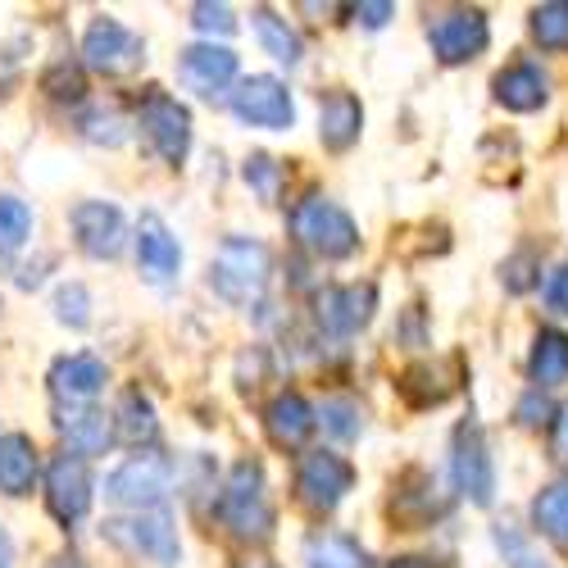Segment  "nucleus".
Here are the masks:
<instances>
[{"label": "nucleus", "mask_w": 568, "mask_h": 568, "mask_svg": "<svg viewBox=\"0 0 568 568\" xmlns=\"http://www.w3.org/2000/svg\"><path fill=\"white\" fill-rule=\"evenodd\" d=\"M268 277H273V255L264 242H255V236H223L214 260H210L214 296L236 305V310L260 305L268 292Z\"/></svg>", "instance_id": "obj_1"}, {"label": "nucleus", "mask_w": 568, "mask_h": 568, "mask_svg": "<svg viewBox=\"0 0 568 568\" xmlns=\"http://www.w3.org/2000/svg\"><path fill=\"white\" fill-rule=\"evenodd\" d=\"M214 514L236 541H264L273 532V505H268V491H264L260 459H236L227 468L223 491L214 500Z\"/></svg>", "instance_id": "obj_2"}, {"label": "nucleus", "mask_w": 568, "mask_h": 568, "mask_svg": "<svg viewBox=\"0 0 568 568\" xmlns=\"http://www.w3.org/2000/svg\"><path fill=\"white\" fill-rule=\"evenodd\" d=\"M292 232H296V242L318 255V260H351L359 251V227L355 219L333 205L327 196H305L296 210H292Z\"/></svg>", "instance_id": "obj_3"}, {"label": "nucleus", "mask_w": 568, "mask_h": 568, "mask_svg": "<svg viewBox=\"0 0 568 568\" xmlns=\"http://www.w3.org/2000/svg\"><path fill=\"white\" fill-rule=\"evenodd\" d=\"M169 483H173V464L160 450H136L105 478V496L141 514V509H160V500L169 496Z\"/></svg>", "instance_id": "obj_4"}, {"label": "nucleus", "mask_w": 568, "mask_h": 568, "mask_svg": "<svg viewBox=\"0 0 568 568\" xmlns=\"http://www.w3.org/2000/svg\"><path fill=\"white\" fill-rule=\"evenodd\" d=\"M136 128H141V136L151 141V151L173 169L186 160V151H192V114H186V105L173 101L169 91H160V87H151L146 97H141Z\"/></svg>", "instance_id": "obj_5"}, {"label": "nucleus", "mask_w": 568, "mask_h": 568, "mask_svg": "<svg viewBox=\"0 0 568 568\" xmlns=\"http://www.w3.org/2000/svg\"><path fill=\"white\" fill-rule=\"evenodd\" d=\"M82 64L91 73H105V78H128L146 64V41H141L132 28H123L119 19L101 14L82 32Z\"/></svg>", "instance_id": "obj_6"}, {"label": "nucleus", "mask_w": 568, "mask_h": 568, "mask_svg": "<svg viewBox=\"0 0 568 568\" xmlns=\"http://www.w3.org/2000/svg\"><path fill=\"white\" fill-rule=\"evenodd\" d=\"M105 537L141 559H151L160 568H178L182 564V541H178V528L164 509H141V514H128V518H110L105 524Z\"/></svg>", "instance_id": "obj_7"}, {"label": "nucleus", "mask_w": 568, "mask_h": 568, "mask_svg": "<svg viewBox=\"0 0 568 568\" xmlns=\"http://www.w3.org/2000/svg\"><path fill=\"white\" fill-rule=\"evenodd\" d=\"M232 114L242 119L246 128H264V132H287L296 123V105H292V91L287 82H277L268 73H251L236 82V91L227 97Z\"/></svg>", "instance_id": "obj_8"}, {"label": "nucleus", "mask_w": 568, "mask_h": 568, "mask_svg": "<svg viewBox=\"0 0 568 568\" xmlns=\"http://www.w3.org/2000/svg\"><path fill=\"white\" fill-rule=\"evenodd\" d=\"M450 473H455V487L473 500V505H491L496 496V464H491V450H487V437L473 418H464L455 428V442H450Z\"/></svg>", "instance_id": "obj_9"}, {"label": "nucleus", "mask_w": 568, "mask_h": 568, "mask_svg": "<svg viewBox=\"0 0 568 568\" xmlns=\"http://www.w3.org/2000/svg\"><path fill=\"white\" fill-rule=\"evenodd\" d=\"M351 487H355V468L337 450H310V455H301V464H296V496L310 509H318V514L337 509Z\"/></svg>", "instance_id": "obj_10"}, {"label": "nucleus", "mask_w": 568, "mask_h": 568, "mask_svg": "<svg viewBox=\"0 0 568 568\" xmlns=\"http://www.w3.org/2000/svg\"><path fill=\"white\" fill-rule=\"evenodd\" d=\"M428 41H433V55L442 64H468L487 51L491 28L483 10H446L428 23Z\"/></svg>", "instance_id": "obj_11"}, {"label": "nucleus", "mask_w": 568, "mask_h": 568, "mask_svg": "<svg viewBox=\"0 0 568 568\" xmlns=\"http://www.w3.org/2000/svg\"><path fill=\"white\" fill-rule=\"evenodd\" d=\"M45 505H51V514L64 528H73L87 518V509H91V468H87L82 455L64 450V455L51 459V468H45Z\"/></svg>", "instance_id": "obj_12"}, {"label": "nucleus", "mask_w": 568, "mask_h": 568, "mask_svg": "<svg viewBox=\"0 0 568 568\" xmlns=\"http://www.w3.org/2000/svg\"><path fill=\"white\" fill-rule=\"evenodd\" d=\"M73 236H78V251L91 260H119L123 242H128V223L119 214V205L110 201H78L73 205Z\"/></svg>", "instance_id": "obj_13"}, {"label": "nucleus", "mask_w": 568, "mask_h": 568, "mask_svg": "<svg viewBox=\"0 0 568 568\" xmlns=\"http://www.w3.org/2000/svg\"><path fill=\"white\" fill-rule=\"evenodd\" d=\"M377 310V292L373 282H351V287H323L314 301V318L327 337H351L373 318Z\"/></svg>", "instance_id": "obj_14"}, {"label": "nucleus", "mask_w": 568, "mask_h": 568, "mask_svg": "<svg viewBox=\"0 0 568 568\" xmlns=\"http://www.w3.org/2000/svg\"><path fill=\"white\" fill-rule=\"evenodd\" d=\"M136 268H141V277H146L151 287H169V282L178 277V268H182L178 236L155 210H146L136 219Z\"/></svg>", "instance_id": "obj_15"}, {"label": "nucleus", "mask_w": 568, "mask_h": 568, "mask_svg": "<svg viewBox=\"0 0 568 568\" xmlns=\"http://www.w3.org/2000/svg\"><path fill=\"white\" fill-rule=\"evenodd\" d=\"M178 78L186 91H196V97H219V91H227L236 82V55L227 45L196 41L178 55Z\"/></svg>", "instance_id": "obj_16"}, {"label": "nucleus", "mask_w": 568, "mask_h": 568, "mask_svg": "<svg viewBox=\"0 0 568 568\" xmlns=\"http://www.w3.org/2000/svg\"><path fill=\"white\" fill-rule=\"evenodd\" d=\"M55 433L69 442L73 455H105L114 446V414L97 405H55Z\"/></svg>", "instance_id": "obj_17"}, {"label": "nucleus", "mask_w": 568, "mask_h": 568, "mask_svg": "<svg viewBox=\"0 0 568 568\" xmlns=\"http://www.w3.org/2000/svg\"><path fill=\"white\" fill-rule=\"evenodd\" d=\"M105 383H110L105 359L87 355V351L64 355V359L51 364V392H55L60 405H87L91 396H101V392H105Z\"/></svg>", "instance_id": "obj_18"}, {"label": "nucleus", "mask_w": 568, "mask_h": 568, "mask_svg": "<svg viewBox=\"0 0 568 568\" xmlns=\"http://www.w3.org/2000/svg\"><path fill=\"white\" fill-rule=\"evenodd\" d=\"M264 428H268V437H273L277 446L296 450V446H305L310 433L318 428V414L310 409V400H305L301 392H282V396H273L268 409H264Z\"/></svg>", "instance_id": "obj_19"}, {"label": "nucleus", "mask_w": 568, "mask_h": 568, "mask_svg": "<svg viewBox=\"0 0 568 568\" xmlns=\"http://www.w3.org/2000/svg\"><path fill=\"white\" fill-rule=\"evenodd\" d=\"M364 128V105L351 91H327L318 101V141L327 151H351Z\"/></svg>", "instance_id": "obj_20"}, {"label": "nucleus", "mask_w": 568, "mask_h": 568, "mask_svg": "<svg viewBox=\"0 0 568 568\" xmlns=\"http://www.w3.org/2000/svg\"><path fill=\"white\" fill-rule=\"evenodd\" d=\"M396 392L405 396V405L414 409H433V405H446L455 396V368L450 364H409L400 377H396Z\"/></svg>", "instance_id": "obj_21"}, {"label": "nucleus", "mask_w": 568, "mask_h": 568, "mask_svg": "<svg viewBox=\"0 0 568 568\" xmlns=\"http://www.w3.org/2000/svg\"><path fill=\"white\" fill-rule=\"evenodd\" d=\"M491 91H496V101H500L505 110H514V114H532V110L546 105L550 82H546V73H541L537 64H509V69L496 73Z\"/></svg>", "instance_id": "obj_22"}, {"label": "nucleus", "mask_w": 568, "mask_h": 568, "mask_svg": "<svg viewBox=\"0 0 568 568\" xmlns=\"http://www.w3.org/2000/svg\"><path fill=\"white\" fill-rule=\"evenodd\" d=\"M37 483V446L23 433H6L0 437V491L6 496H28Z\"/></svg>", "instance_id": "obj_23"}, {"label": "nucleus", "mask_w": 568, "mask_h": 568, "mask_svg": "<svg viewBox=\"0 0 568 568\" xmlns=\"http://www.w3.org/2000/svg\"><path fill=\"white\" fill-rule=\"evenodd\" d=\"M251 23H255V37H260V45H264V55H273L277 64H301V55H305V45H301V32L287 23V19H277L268 6H260V10H251Z\"/></svg>", "instance_id": "obj_24"}, {"label": "nucleus", "mask_w": 568, "mask_h": 568, "mask_svg": "<svg viewBox=\"0 0 568 568\" xmlns=\"http://www.w3.org/2000/svg\"><path fill=\"white\" fill-rule=\"evenodd\" d=\"M528 373L537 387H559L568 383V333H555V327H541L532 342V359Z\"/></svg>", "instance_id": "obj_25"}, {"label": "nucleus", "mask_w": 568, "mask_h": 568, "mask_svg": "<svg viewBox=\"0 0 568 568\" xmlns=\"http://www.w3.org/2000/svg\"><path fill=\"white\" fill-rule=\"evenodd\" d=\"M305 568H368L359 541L342 532H314L305 541Z\"/></svg>", "instance_id": "obj_26"}, {"label": "nucleus", "mask_w": 568, "mask_h": 568, "mask_svg": "<svg viewBox=\"0 0 568 568\" xmlns=\"http://www.w3.org/2000/svg\"><path fill=\"white\" fill-rule=\"evenodd\" d=\"M532 524L541 528V537H550L555 546L568 550V478H555V483L532 500Z\"/></svg>", "instance_id": "obj_27"}, {"label": "nucleus", "mask_w": 568, "mask_h": 568, "mask_svg": "<svg viewBox=\"0 0 568 568\" xmlns=\"http://www.w3.org/2000/svg\"><path fill=\"white\" fill-rule=\"evenodd\" d=\"M442 509H446V500L437 496V483L428 478V473H418V491H396V500H392V518L405 528H423Z\"/></svg>", "instance_id": "obj_28"}, {"label": "nucleus", "mask_w": 568, "mask_h": 568, "mask_svg": "<svg viewBox=\"0 0 568 568\" xmlns=\"http://www.w3.org/2000/svg\"><path fill=\"white\" fill-rule=\"evenodd\" d=\"M119 433H123V442H132V446H141V442H155V433H160V423H155V405H151V396L146 392H123V400H119Z\"/></svg>", "instance_id": "obj_29"}, {"label": "nucleus", "mask_w": 568, "mask_h": 568, "mask_svg": "<svg viewBox=\"0 0 568 568\" xmlns=\"http://www.w3.org/2000/svg\"><path fill=\"white\" fill-rule=\"evenodd\" d=\"M32 236V210L14 196H0V255H14Z\"/></svg>", "instance_id": "obj_30"}, {"label": "nucleus", "mask_w": 568, "mask_h": 568, "mask_svg": "<svg viewBox=\"0 0 568 568\" xmlns=\"http://www.w3.org/2000/svg\"><path fill=\"white\" fill-rule=\"evenodd\" d=\"M496 546H500V555H505L509 568H555V564L532 546V537H524L514 524H500V528H496Z\"/></svg>", "instance_id": "obj_31"}, {"label": "nucleus", "mask_w": 568, "mask_h": 568, "mask_svg": "<svg viewBox=\"0 0 568 568\" xmlns=\"http://www.w3.org/2000/svg\"><path fill=\"white\" fill-rule=\"evenodd\" d=\"M532 37L546 45V51H568V6L550 0V6L532 10Z\"/></svg>", "instance_id": "obj_32"}, {"label": "nucleus", "mask_w": 568, "mask_h": 568, "mask_svg": "<svg viewBox=\"0 0 568 568\" xmlns=\"http://www.w3.org/2000/svg\"><path fill=\"white\" fill-rule=\"evenodd\" d=\"M242 178H246V186H251V192L260 196V201H277V192H282V164L273 160V155H251L246 160V169H242Z\"/></svg>", "instance_id": "obj_33"}, {"label": "nucleus", "mask_w": 568, "mask_h": 568, "mask_svg": "<svg viewBox=\"0 0 568 568\" xmlns=\"http://www.w3.org/2000/svg\"><path fill=\"white\" fill-rule=\"evenodd\" d=\"M318 423H323V433H333L337 442H355L359 437V405L355 400H323L318 409Z\"/></svg>", "instance_id": "obj_34"}, {"label": "nucleus", "mask_w": 568, "mask_h": 568, "mask_svg": "<svg viewBox=\"0 0 568 568\" xmlns=\"http://www.w3.org/2000/svg\"><path fill=\"white\" fill-rule=\"evenodd\" d=\"M55 318L69 323V327L91 323V296H87L82 282H64V287H55Z\"/></svg>", "instance_id": "obj_35"}, {"label": "nucleus", "mask_w": 568, "mask_h": 568, "mask_svg": "<svg viewBox=\"0 0 568 568\" xmlns=\"http://www.w3.org/2000/svg\"><path fill=\"white\" fill-rule=\"evenodd\" d=\"M82 136L87 141H101V146H119V141L128 136V119L119 110H91L82 119Z\"/></svg>", "instance_id": "obj_36"}, {"label": "nucleus", "mask_w": 568, "mask_h": 568, "mask_svg": "<svg viewBox=\"0 0 568 568\" xmlns=\"http://www.w3.org/2000/svg\"><path fill=\"white\" fill-rule=\"evenodd\" d=\"M192 23H196V32H205L210 41L236 32V14H232V6H214V0H201V6H192Z\"/></svg>", "instance_id": "obj_37"}, {"label": "nucleus", "mask_w": 568, "mask_h": 568, "mask_svg": "<svg viewBox=\"0 0 568 568\" xmlns=\"http://www.w3.org/2000/svg\"><path fill=\"white\" fill-rule=\"evenodd\" d=\"M555 414L559 409H550V400L541 396V387H532L524 400H518V409H514V418L524 423V428H546V423H555Z\"/></svg>", "instance_id": "obj_38"}, {"label": "nucleus", "mask_w": 568, "mask_h": 568, "mask_svg": "<svg viewBox=\"0 0 568 568\" xmlns=\"http://www.w3.org/2000/svg\"><path fill=\"white\" fill-rule=\"evenodd\" d=\"M532 268H537V255L532 251H518L514 260L500 264V282L509 292H528L532 287Z\"/></svg>", "instance_id": "obj_39"}, {"label": "nucleus", "mask_w": 568, "mask_h": 568, "mask_svg": "<svg viewBox=\"0 0 568 568\" xmlns=\"http://www.w3.org/2000/svg\"><path fill=\"white\" fill-rule=\"evenodd\" d=\"M541 301L550 314H568V264H559L546 282H541Z\"/></svg>", "instance_id": "obj_40"}, {"label": "nucleus", "mask_w": 568, "mask_h": 568, "mask_svg": "<svg viewBox=\"0 0 568 568\" xmlns=\"http://www.w3.org/2000/svg\"><path fill=\"white\" fill-rule=\"evenodd\" d=\"M45 91H51L55 101H82V78L78 69H55V73H45Z\"/></svg>", "instance_id": "obj_41"}, {"label": "nucleus", "mask_w": 568, "mask_h": 568, "mask_svg": "<svg viewBox=\"0 0 568 568\" xmlns=\"http://www.w3.org/2000/svg\"><path fill=\"white\" fill-rule=\"evenodd\" d=\"M351 14H355L364 28H383L387 19H396V6H387V0H364V6H355Z\"/></svg>", "instance_id": "obj_42"}, {"label": "nucleus", "mask_w": 568, "mask_h": 568, "mask_svg": "<svg viewBox=\"0 0 568 568\" xmlns=\"http://www.w3.org/2000/svg\"><path fill=\"white\" fill-rule=\"evenodd\" d=\"M550 428H555V437H550V446H555V459H568V405L555 414V423H550Z\"/></svg>", "instance_id": "obj_43"}, {"label": "nucleus", "mask_w": 568, "mask_h": 568, "mask_svg": "<svg viewBox=\"0 0 568 568\" xmlns=\"http://www.w3.org/2000/svg\"><path fill=\"white\" fill-rule=\"evenodd\" d=\"M392 568H446V564H437V559H414V555H409V559H396Z\"/></svg>", "instance_id": "obj_44"}, {"label": "nucleus", "mask_w": 568, "mask_h": 568, "mask_svg": "<svg viewBox=\"0 0 568 568\" xmlns=\"http://www.w3.org/2000/svg\"><path fill=\"white\" fill-rule=\"evenodd\" d=\"M10 559H14V546H10V532L0 528V568H10Z\"/></svg>", "instance_id": "obj_45"}, {"label": "nucleus", "mask_w": 568, "mask_h": 568, "mask_svg": "<svg viewBox=\"0 0 568 568\" xmlns=\"http://www.w3.org/2000/svg\"><path fill=\"white\" fill-rule=\"evenodd\" d=\"M242 568H273V564H264V559H251V564H242Z\"/></svg>", "instance_id": "obj_46"}]
</instances>
